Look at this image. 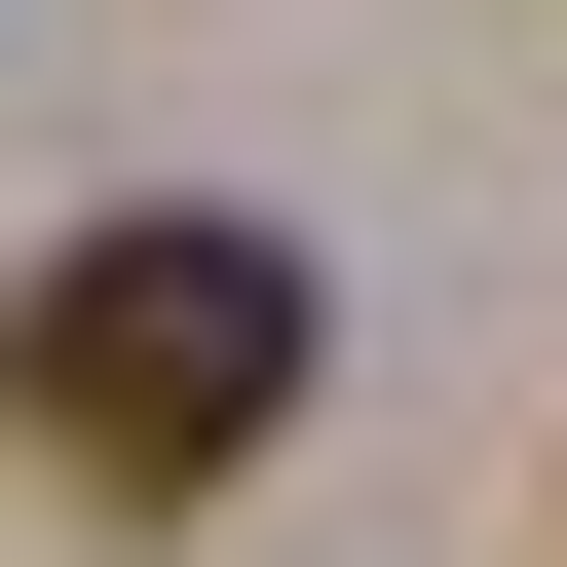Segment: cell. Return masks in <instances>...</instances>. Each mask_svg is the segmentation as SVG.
I'll return each mask as SVG.
<instances>
[{"label": "cell", "instance_id": "obj_1", "mask_svg": "<svg viewBox=\"0 0 567 567\" xmlns=\"http://www.w3.org/2000/svg\"><path fill=\"white\" fill-rule=\"evenodd\" d=\"M303 341H341V303H303V227H227V189H152V227H76L39 303H0V454L152 529V492H227L265 416H303Z\"/></svg>", "mask_w": 567, "mask_h": 567}]
</instances>
